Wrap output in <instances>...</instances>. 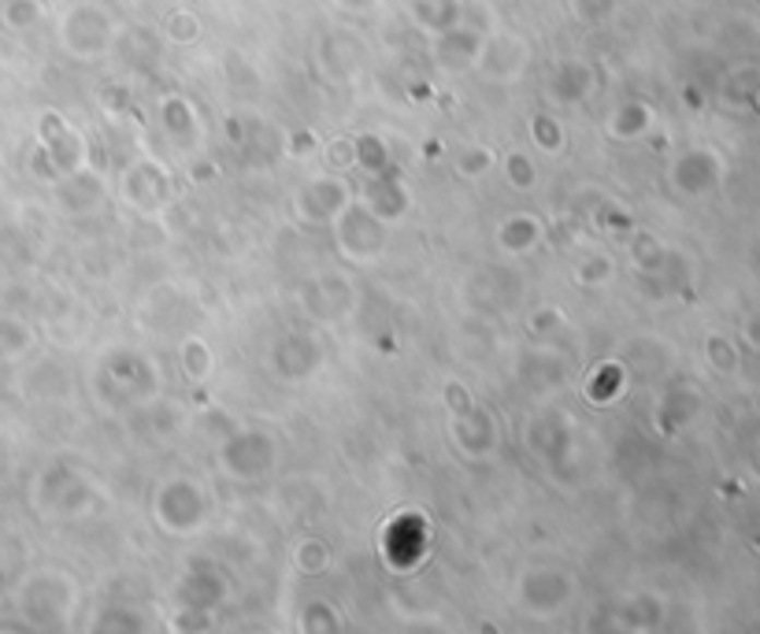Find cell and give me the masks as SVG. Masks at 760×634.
Wrapping results in <instances>:
<instances>
[{"instance_id": "cell-1", "label": "cell", "mask_w": 760, "mask_h": 634, "mask_svg": "<svg viewBox=\"0 0 760 634\" xmlns=\"http://www.w3.org/2000/svg\"><path fill=\"white\" fill-rule=\"evenodd\" d=\"M37 12H41V8H37L34 0H12V4H8V23L26 26V23H34Z\"/></svg>"}, {"instance_id": "cell-2", "label": "cell", "mask_w": 760, "mask_h": 634, "mask_svg": "<svg viewBox=\"0 0 760 634\" xmlns=\"http://www.w3.org/2000/svg\"><path fill=\"white\" fill-rule=\"evenodd\" d=\"M342 4H349V8H368L371 0H342Z\"/></svg>"}]
</instances>
